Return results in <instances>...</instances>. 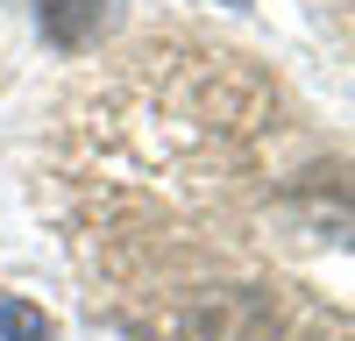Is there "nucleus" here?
Instances as JSON below:
<instances>
[{
  "label": "nucleus",
  "instance_id": "obj_1",
  "mask_svg": "<svg viewBox=\"0 0 355 341\" xmlns=\"http://www.w3.org/2000/svg\"><path fill=\"white\" fill-rule=\"evenodd\" d=\"M100 8H107V0H43V28H50V36L57 43H64V50H78L85 36H93V21H100Z\"/></svg>",
  "mask_w": 355,
  "mask_h": 341
},
{
  "label": "nucleus",
  "instance_id": "obj_2",
  "mask_svg": "<svg viewBox=\"0 0 355 341\" xmlns=\"http://www.w3.org/2000/svg\"><path fill=\"white\" fill-rule=\"evenodd\" d=\"M0 341H57V334H50V320L36 306H21V299L0 292Z\"/></svg>",
  "mask_w": 355,
  "mask_h": 341
},
{
  "label": "nucleus",
  "instance_id": "obj_3",
  "mask_svg": "<svg viewBox=\"0 0 355 341\" xmlns=\"http://www.w3.org/2000/svg\"><path fill=\"white\" fill-rule=\"evenodd\" d=\"M234 8H242V0H234Z\"/></svg>",
  "mask_w": 355,
  "mask_h": 341
}]
</instances>
